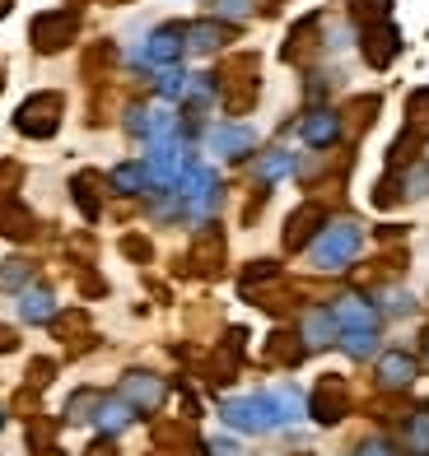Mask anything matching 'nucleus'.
Segmentation results:
<instances>
[{
    "label": "nucleus",
    "mask_w": 429,
    "mask_h": 456,
    "mask_svg": "<svg viewBox=\"0 0 429 456\" xmlns=\"http://www.w3.org/2000/svg\"><path fill=\"white\" fill-rule=\"evenodd\" d=\"M336 322H332V313L326 307H303L299 313V330H294V340H299V349L303 354H318V349H326V345H336Z\"/></svg>",
    "instance_id": "nucleus-13"
},
{
    "label": "nucleus",
    "mask_w": 429,
    "mask_h": 456,
    "mask_svg": "<svg viewBox=\"0 0 429 456\" xmlns=\"http://www.w3.org/2000/svg\"><path fill=\"white\" fill-rule=\"evenodd\" d=\"M19 322H29V326H52L56 322V294L47 284H29L24 294H19Z\"/></svg>",
    "instance_id": "nucleus-18"
},
{
    "label": "nucleus",
    "mask_w": 429,
    "mask_h": 456,
    "mask_svg": "<svg viewBox=\"0 0 429 456\" xmlns=\"http://www.w3.org/2000/svg\"><path fill=\"white\" fill-rule=\"evenodd\" d=\"M397 52H401V37H397V28H387V19H378L374 28H364V56H369L374 70H387L397 61Z\"/></svg>",
    "instance_id": "nucleus-16"
},
{
    "label": "nucleus",
    "mask_w": 429,
    "mask_h": 456,
    "mask_svg": "<svg viewBox=\"0 0 429 456\" xmlns=\"http://www.w3.org/2000/svg\"><path fill=\"white\" fill-rule=\"evenodd\" d=\"M303 252H309V265L318 275L351 271V265L359 261V252H364V224L359 219H326Z\"/></svg>",
    "instance_id": "nucleus-1"
},
{
    "label": "nucleus",
    "mask_w": 429,
    "mask_h": 456,
    "mask_svg": "<svg viewBox=\"0 0 429 456\" xmlns=\"http://www.w3.org/2000/svg\"><path fill=\"white\" fill-rule=\"evenodd\" d=\"M234 37V28L224 24V19H196V24H187V52H196V56H210V52H219L224 43Z\"/></svg>",
    "instance_id": "nucleus-19"
},
{
    "label": "nucleus",
    "mask_w": 429,
    "mask_h": 456,
    "mask_svg": "<svg viewBox=\"0 0 429 456\" xmlns=\"http://www.w3.org/2000/svg\"><path fill=\"white\" fill-rule=\"evenodd\" d=\"M187 56V24H159L150 28L145 43L131 47V70H169Z\"/></svg>",
    "instance_id": "nucleus-3"
},
{
    "label": "nucleus",
    "mask_w": 429,
    "mask_h": 456,
    "mask_svg": "<svg viewBox=\"0 0 429 456\" xmlns=\"http://www.w3.org/2000/svg\"><path fill=\"white\" fill-rule=\"evenodd\" d=\"M108 186H112V196L136 200V196H150L154 191V177L145 168V159H131V163H117V168L108 173Z\"/></svg>",
    "instance_id": "nucleus-15"
},
{
    "label": "nucleus",
    "mask_w": 429,
    "mask_h": 456,
    "mask_svg": "<svg viewBox=\"0 0 429 456\" xmlns=\"http://www.w3.org/2000/svg\"><path fill=\"white\" fill-rule=\"evenodd\" d=\"M326 313H332L336 330L345 336V330H378L383 326V313H378V303L369 294H359V289H351V294H341L326 303Z\"/></svg>",
    "instance_id": "nucleus-8"
},
{
    "label": "nucleus",
    "mask_w": 429,
    "mask_h": 456,
    "mask_svg": "<svg viewBox=\"0 0 429 456\" xmlns=\"http://www.w3.org/2000/svg\"><path fill=\"white\" fill-rule=\"evenodd\" d=\"M94 186H98V177H94V173H79V177L70 182L75 205H79V215H85V219H98V196H94Z\"/></svg>",
    "instance_id": "nucleus-28"
},
{
    "label": "nucleus",
    "mask_w": 429,
    "mask_h": 456,
    "mask_svg": "<svg viewBox=\"0 0 429 456\" xmlns=\"http://www.w3.org/2000/svg\"><path fill=\"white\" fill-rule=\"evenodd\" d=\"M187 75L182 66H169V70H154V94L159 102H182V94H187Z\"/></svg>",
    "instance_id": "nucleus-23"
},
{
    "label": "nucleus",
    "mask_w": 429,
    "mask_h": 456,
    "mask_svg": "<svg viewBox=\"0 0 429 456\" xmlns=\"http://www.w3.org/2000/svg\"><path fill=\"white\" fill-rule=\"evenodd\" d=\"M117 396L127 401L140 419L154 410H163V401H169V382L159 378V372H145V368H131V372H121V382H117Z\"/></svg>",
    "instance_id": "nucleus-4"
},
{
    "label": "nucleus",
    "mask_w": 429,
    "mask_h": 456,
    "mask_svg": "<svg viewBox=\"0 0 429 456\" xmlns=\"http://www.w3.org/2000/svg\"><path fill=\"white\" fill-rule=\"evenodd\" d=\"M355 456H406L392 438H383V433H374V438H364L359 447H355Z\"/></svg>",
    "instance_id": "nucleus-30"
},
{
    "label": "nucleus",
    "mask_w": 429,
    "mask_h": 456,
    "mask_svg": "<svg viewBox=\"0 0 429 456\" xmlns=\"http://www.w3.org/2000/svg\"><path fill=\"white\" fill-rule=\"evenodd\" d=\"M89 456H117V438H103V433H98V443H89Z\"/></svg>",
    "instance_id": "nucleus-33"
},
{
    "label": "nucleus",
    "mask_w": 429,
    "mask_h": 456,
    "mask_svg": "<svg viewBox=\"0 0 429 456\" xmlns=\"http://www.w3.org/2000/svg\"><path fill=\"white\" fill-rule=\"evenodd\" d=\"M420 354H425V363H429V330H425V340H420Z\"/></svg>",
    "instance_id": "nucleus-34"
},
{
    "label": "nucleus",
    "mask_w": 429,
    "mask_h": 456,
    "mask_svg": "<svg viewBox=\"0 0 429 456\" xmlns=\"http://www.w3.org/2000/svg\"><path fill=\"white\" fill-rule=\"evenodd\" d=\"M173 191L182 196V205H187V224H210L219 200H224V182H219V173L210 168V163H201V154H192Z\"/></svg>",
    "instance_id": "nucleus-2"
},
{
    "label": "nucleus",
    "mask_w": 429,
    "mask_h": 456,
    "mask_svg": "<svg viewBox=\"0 0 429 456\" xmlns=\"http://www.w3.org/2000/svg\"><path fill=\"white\" fill-rule=\"evenodd\" d=\"M5 419H10V414H5V405H0V428H5Z\"/></svg>",
    "instance_id": "nucleus-35"
},
{
    "label": "nucleus",
    "mask_w": 429,
    "mask_h": 456,
    "mask_svg": "<svg viewBox=\"0 0 429 456\" xmlns=\"http://www.w3.org/2000/svg\"><path fill=\"white\" fill-rule=\"evenodd\" d=\"M345 135V121H341V112L336 108H309L303 112V121H299V140L309 144L313 154H322V150H332V144Z\"/></svg>",
    "instance_id": "nucleus-11"
},
{
    "label": "nucleus",
    "mask_w": 429,
    "mask_h": 456,
    "mask_svg": "<svg viewBox=\"0 0 429 456\" xmlns=\"http://www.w3.org/2000/svg\"><path fill=\"white\" fill-rule=\"evenodd\" d=\"M401 452L406 456H429V401H420L401 424Z\"/></svg>",
    "instance_id": "nucleus-21"
},
{
    "label": "nucleus",
    "mask_w": 429,
    "mask_h": 456,
    "mask_svg": "<svg viewBox=\"0 0 429 456\" xmlns=\"http://www.w3.org/2000/svg\"><path fill=\"white\" fill-rule=\"evenodd\" d=\"M406 112H411V121H416V126H420V121L429 126V89H416L411 98H406Z\"/></svg>",
    "instance_id": "nucleus-31"
},
{
    "label": "nucleus",
    "mask_w": 429,
    "mask_h": 456,
    "mask_svg": "<svg viewBox=\"0 0 429 456\" xmlns=\"http://www.w3.org/2000/svg\"><path fill=\"white\" fill-rule=\"evenodd\" d=\"M290 173H299V154H294V150H267V154L257 159V168H252V182L267 191V186L285 182Z\"/></svg>",
    "instance_id": "nucleus-20"
},
{
    "label": "nucleus",
    "mask_w": 429,
    "mask_h": 456,
    "mask_svg": "<svg viewBox=\"0 0 429 456\" xmlns=\"http://www.w3.org/2000/svg\"><path fill=\"white\" fill-rule=\"evenodd\" d=\"M136 419H140V414L121 401L117 391H112V396H103V401H98V410H94V428L103 433V438H121V433H127Z\"/></svg>",
    "instance_id": "nucleus-17"
},
{
    "label": "nucleus",
    "mask_w": 429,
    "mask_h": 456,
    "mask_svg": "<svg viewBox=\"0 0 429 456\" xmlns=\"http://www.w3.org/2000/svg\"><path fill=\"white\" fill-rule=\"evenodd\" d=\"M219 419L238 428V433H252V438H261V433H276L271 428V414H267V401H261V391H252V396H229L219 405Z\"/></svg>",
    "instance_id": "nucleus-10"
},
{
    "label": "nucleus",
    "mask_w": 429,
    "mask_h": 456,
    "mask_svg": "<svg viewBox=\"0 0 429 456\" xmlns=\"http://www.w3.org/2000/svg\"><path fill=\"white\" fill-rule=\"evenodd\" d=\"M309 224H326V215H322V205H313V200H303L299 210L290 215V228H285V247H309L318 233Z\"/></svg>",
    "instance_id": "nucleus-22"
},
{
    "label": "nucleus",
    "mask_w": 429,
    "mask_h": 456,
    "mask_svg": "<svg viewBox=\"0 0 429 456\" xmlns=\"http://www.w3.org/2000/svg\"><path fill=\"white\" fill-rule=\"evenodd\" d=\"M206 150L224 163H243L252 159L257 150V126H248V121H215V126L206 131Z\"/></svg>",
    "instance_id": "nucleus-7"
},
{
    "label": "nucleus",
    "mask_w": 429,
    "mask_h": 456,
    "mask_svg": "<svg viewBox=\"0 0 429 456\" xmlns=\"http://www.w3.org/2000/svg\"><path fill=\"white\" fill-rule=\"evenodd\" d=\"M261 401H267V414H271V428H290L299 424L303 414H309V401H303V391L294 382H280V387H267L261 391Z\"/></svg>",
    "instance_id": "nucleus-12"
},
{
    "label": "nucleus",
    "mask_w": 429,
    "mask_h": 456,
    "mask_svg": "<svg viewBox=\"0 0 429 456\" xmlns=\"http://www.w3.org/2000/svg\"><path fill=\"white\" fill-rule=\"evenodd\" d=\"M98 401H103V391L79 387L75 396L66 401V424H94V410H98Z\"/></svg>",
    "instance_id": "nucleus-24"
},
{
    "label": "nucleus",
    "mask_w": 429,
    "mask_h": 456,
    "mask_svg": "<svg viewBox=\"0 0 429 456\" xmlns=\"http://www.w3.org/2000/svg\"><path fill=\"white\" fill-rule=\"evenodd\" d=\"M75 33H79V10H75V5L43 10V14H37L33 24H29V37H33L37 52H61V47H70Z\"/></svg>",
    "instance_id": "nucleus-5"
},
{
    "label": "nucleus",
    "mask_w": 429,
    "mask_h": 456,
    "mask_svg": "<svg viewBox=\"0 0 429 456\" xmlns=\"http://www.w3.org/2000/svg\"><path fill=\"white\" fill-rule=\"evenodd\" d=\"M383 317H411L416 313V294H406V289H387L383 303H378Z\"/></svg>",
    "instance_id": "nucleus-29"
},
{
    "label": "nucleus",
    "mask_w": 429,
    "mask_h": 456,
    "mask_svg": "<svg viewBox=\"0 0 429 456\" xmlns=\"http://www.w3.org/2000/svg\"><path fill=\"white\" fill-rule=\"evenodd\" d=\"M261 0H210V14L224 19V24H243V19L257 14Z\"/></svg>",
    "instance_id": "nucleus-27"
},
{
    "label": "nucleus",
    "mask_w": 429,
    "mask_h": 456,
    "mask_svg": "<svg viewBox=\"0 0 429 456\" xmlns=\"http://www.w3.org/2000/svg\"><path fill=\"white\" fill-rule=\"evenodd\" d=\"M206 452H210V456H238V443H234V438H210Z\"/></svg>",
    "instance_id": "nucleus-32"
},
{
    "label": "nucleus",
    "mask_w": 429,
    "mask_h": 456,
    "mask_svg": "<svg viewBox=\"0 0 429 456\" xmlns=\"http://www.w3.org/2000/svg\"><path fill=\"white\" fill-rule=\"evenodd\" d=\"M345 410H351V396H345V382L336 378V372H326V378L313 387V396H309V414H313L318 424L332 428Z\"/></svg>",
    "instance_id": "nucleus-14"
},
{
    "label": "nucleus",
    "mask_w": 429,
    "mask_h": 456,
    "mask_svg": "<svg viewBox=\"0 0 429 456\" xmlns=\"http://www.w3.org/2000/svg\"><path fill=\"white\" fill-rule=\"evenodd\" d=\"M29 284H33V265H29L24 256H14V261L0 265V289H10V294H24Z\"/></svg>",
    "instance_id": "nucleus-26"
},
{
    "label": "nucleus",
    "mask_w": 429,
    "mask_h": 456,
    "mask_svg": "<svg viewBox=\"0 0 429 456\" xmlns=\"http://www.w3.org/2000/svg\"><path fill=\"white\" fill-rule=\"evenodd\" d=\"M56 126H61V94H33V98L19 102V112H14L19 135L47 140V135H56Z\"/></svg>",
    "instance_id": "nucleus-6"
},
{
    "label": "nucleus",
    "mask_w": 429,
    "mask_h": 456,
    "mask_svg": "<svg viewBox=\"0 0 429 456\" xmlns=\"http://www.w3.org/2000/svg\"><path fill=\"white\" fill-rule=\"evenodd\" d=\"M378 363H374V378H378V387L383 391H411L416 387V378H420V359L411 354V349H378L374 354Z\"/></svg>",
    "instance_id": "nucleus-9"
},
{
    "label": "nucleus",
    "mask_w": 429,
    "mask_h": 456,
    "mask_svg": "<svg viewBox=\"0 0 429 456\" xmlns=\"http://www.w3.org/2000/svg\"><path fill=\"white\" fill-rule=\"evenodd\" d=\"M336 345L351 359H374L378 354V330H345V336H336Z\"/></svg>",
    "instance_id": "nucleus-25"
}]
</instances>
